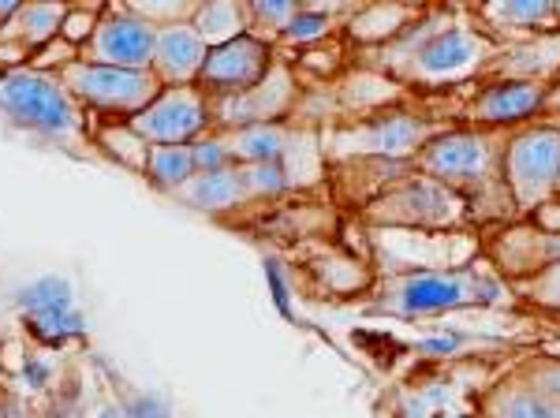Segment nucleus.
Returning a JSON list of instances; mask_svg holds the SVG:
<instances>
[{"mask_svg": "<svg viewBox=\"0 0 560 418\" xmlns=\"http://www.w3.org/2000/svg\"><path fill=\"white\" fill-rule=\"evenodd\" d=\"M493 303H501V280L478 269H408L382 280L374 295V311L393 317H430Z\"/></svg>", "mask_w": 560, "mask_h": 418, "instance_id": "f257e3e1", "label": "nucleus"}, {"mask_svg": "<svg viewBox=\"0 0 560 418\" xmlns=\"http://www.w3.org/2000/svg\"><path fill=\"white\" fill-rule=\"evenodd\" d=\"M400 57V71L422 83H453L464 79L490 57V42L482 38L471 26H453L441 20L433 31H415L411 45L396 49Z\"/></svg>", "mask_w": 560, "mask_h": 418, "instance_id": "f03ea898", "label": "nucleus"}, {"mask_svg": "<svg viewBox=\"0 0 560 418\" xmlns=\"http://www.w3.org/2000/svg\"><path fill=\"white\" fill-rule=\"evenodd\" d=\"M0 102L8 105L15 120L38 127L45 135H57V139L75 135L83 127L75 102L49 76H38V71H8L4 83H0Z\"/></svg>", "mask_w": 560, "mask_h": 418, "instance_id": "7ed1b4c3", "label": "nucleus"}, {"mask_svg": "<svg viewBox=\"0 0 560 418\" xmlns=\"http://www.w3.org/2000/svg\"><path fill=\"white\" fill-rule=\"evenodd\" d=\"M509 187L520 209L541 206L560 187V131L535 127L512 139L509 147Z\"/></svg>", "mask_w": 560, "mask_h": 418, "instance_id": "20e7f679", "label": "nucleus"}, {"mask_svg": "<svg viewBox=\"0 0 560 418\" xmlns=\"http://www.w3.org/2000/svg\"><path fill=\"white\" fill-rule=\"evenodd\" d=\"M65 83L75 90L83 102L97 108H116V113H147L158 102V83L153 71H128L105 68V63H71Z\"/></svg>", "mask_w": 560, "mask_h": 418, "instance_id": "39448f33", "label": "nucleus"}, {"mask_svg": "<svg viewBox=\"0 0 560 418\" xmlns=\"http://www.w3.org/2000/svg\"><path fill=\"white\" fill-rule=\"evenodd\" d=\"M490 418H560V362L538 359L497 385L486 399Z\"/></svg>", "mask_w": 560, "mask_h": 418, "instance_id": "423d86ee", "label": "nucleus"}, {"mask_svg": "<svg viewBox=\"0 0 560 418\" xmlns=\"http://www.w3.org/2000/svg\"><path fill=\"white\" fill-rule=\"evenodd\" d=\"M277 190H284V172L277 165H224L217 172H198L195 179L176 187V195L202 209H229L243 198L277 195Z\"/></svg>", "mask_w": 560, "mask_h": 418, "instance_id": "0eeeda50", "label": "nucleus"}, {"mask_svg": "<svg viewBox=\"0 0 560 418\" xmlns=\"http://www.w3.org/2000/svg\"><path fill=\"white\" fill-rule=\"evenodd\" d=\"M459 213H464V202L456 198V190L438 179H408L377 198L374 206L377 221L393 224H453Z\"/></svg>", "mask_w": 560, "mask_h": 418, "instance_id": "6e6552de", "label": "nucleus"}, {"mask_svg": "<svg viewBox=\"0 0 560 418\" xmlns=\"http://www.w3.org/2000/svg\"><path fill=\"white\" fill-rule=\"evenodd\" d=\"M153 49H158V26L139 12L108 15L94 26V38H90V57L102 60L105 68L142 71V63L153 60Z\"/></svg>", "mask_w": 560, "mask_h": 418, "instance_id": "1a4fd4ad", "label": "nucleus"}, {"mask_svg": "<svg viewBox=\"0 0 560 418\" xmlns=\"http://www.w3.org/2000/svg\"><path fill=\"white\" fill-rule=\"evenodd\" d=\"M490 161H493V142L486 135H467V131L441 135V139H433L419 150V169H427L445 187L482 179Z\"/></svg>", "mask_w": 560, "mask_h": 418, "instance_id": "9d476101", "label": "nucleus"}, {"mask_svg": "<svg viewBox=\"0 0 560 418\" xmlns=\"http://www.w3.org/2000/svg\"><path fill=\"white\" fill-rule=\"evenodd\" d=\"M202 124H206V105L191 86L168 90L147 113L135 116V131L142 139L161 142V147H184L191 135L202 131Z\"/></svg>", "mask_w": 560, "mask_h": 418, "instance_id": "9b49d317", "label": "nucleus"}, {"mask_svg": "<svg viewBox=\"0 0 560 418\" xmlns=\"http://www.w3.org/2000/svg\"><path fill=\"white\" fill-rule=\"evenodd\" d=\"M266 68H269V49L243 34V38L221 45V49H213L206 57L198 83L221 90V94H240V90H255L266 79Z\"/></svg>", "mask_w": 560, "mask_h": 418, "instance_id": "f8f14e48", "label": "nucleus"}, {"mask_svg": "<svg viewBox=\"0 0 560 418\" xmlns=\"http://www.w3.org/2000/svg\"><path fill=\"white\" fill-rule=\"evenodd\" d=\"M430 142V124L408 120V116H393V120H374L355 131H345L332 139L337 153H377V158H408Z\"/></svg>", "mask_w": 560, "mask_h": 418, "instance_id": "ddd939ff", "label": "nucleus"}, {"mask_svg": "<svg viewBox=\"0 0 560 418\" xmlns=\"http://www.w3.org/2000/svg\"><path fill=\"white\" fill-rule=\"evenodd\" d=\"M23 311L31 329L45 336V340H65V336H75L83 329V317L71 306V292L65 280L45 277L38 285H31L23 292Z\"/></svg>", "mask_w": 560, "mask_h": 418, "instance_id": "4468645a", "label": "nucleus"}, {"mask_svg": "<svg viewBox=\"0 0 560 418\" xmlns=\"http://www.w3.org/2000/svg\"><path fill=\"white\" fill-rule=\"evenodd\" d=\"M206 42L198 38L195 26L187 23H168L158 31V49H153V63H158V79L184 86L191 79L202 76L206 68Z\"/></svg>", "mask_w": 560, "mask_h": 418, "instance_id": "2eb2a0df", "label": "nucleus"}, {"mask_svg": "<svg viewBox=\"0 0 560 418\" xmlns=\"http://www.w3.org/2000/svg\"><path fill=\"white\" fill-rule=\"evenodd\" d=\"M546 86L530 83V79H512V83L490 86L478 94V102L467 108V116L478 124H509V120H523V116L538 113L546 105Z\"/></svg>", "mask_w": 560, "mask_h": 418, "instance_id": "dca6fc26", "label": "nucleus"}, {"mask_svg": "<svg viewBox=\"0 0 560 418\" xmlns=\"http://www.w3.org/2000/svg\"><path fill=\"white\" fill-rule=\"evenodd\" d=\"M288 102H292V79L277 68L261 79V86L247 90V94H240L236 102L224 105V120L243 124V127H258V124L273 120L277 113H284Z\"/></svg>", "mask_w": 560, "mask_h": 418, "instance_id": "f3484780", "label": "nucleus"}, {"mask_svg": "<svg viewBox=\"0 0 560 418\" xmlns=\"http://www.w3.org/2000/svg\"><path fill=\"white\" fill-rule=\"evenodd\" d=\"M221 142L229 150V158L243 161V165H277V158L288 147V135L269 124H258V127H240L236 135H229Z\"/></svg>", "mask_w": 560, "mask_h": 418, "instance_id": "a211bd4d", "label": "nucleus"}, {"mask_svg": "<svg viewBox=\"0 0 560 418\" xmlns=\"http://www.w3.org/2000/svg\"><path fill=\"white\" fill-rule=\"evenodd\" d=\"M243 26H247V15H243L236 4H206L195 12L198 38L206 45H217V49L243 38Z\"/></svg>", "mask_w": 560, "mask_h": 418, "instance_id": "6ab92c4d", "label": "nucleus"}, {"mask_svg": "<svg viewBox=\"0 0 560 418\" xmlns=\"http://www.w3.org/2000/svg\"><path fill=\"white\" fill-rule=\"evenodd\" d=\"M150 172L161 187H184L198 176L195 147H158L150 153Z\"/></svg>", "mask_w": 560, "mask_h": 418, "instance_id": "aec40b11", "label": "nucleus"}, {"mask_svg": "<svg viewBox=\"0 0 560 418\" xmlns=\"http://www.w3.org/2000/svg\"><path fill=\"white\" fill-rule=\"evenodd\" d=\"M486 15L501 26H549L560 20L557 4H546V0H509V4H490Z\"/></svg>", "mask_w": 560, "mask_h": 418, "instance_id": "412c9836", "label": "nucleus"}, {"mask_svg": "<svg viewBox=\"0 0 560 418\" xmlns=\"http://www.w3.org/2000/svg\"><path fill=\"white\" fill-rule=\"evenodd\" d=\"M65 20H68V12L60 4H31V8H20V15H15L23 38L31 42V45L49 42L52 34L65 26Z\"/></svg>", "mask_w": 560, "mask_h": 418, "instance_id": "4be33fe9", "label": "nucleus"}, {"mask_svg": "<svg viewBox=\"0 0 560 418\" xmlns=\"http://www.w3.org/2000/svg\"><path fill=\"white\" fill-rule=\"evenodd\" d=\"M408 15H411L408 8H366V12L351 23V31H355V38H363V42L388 38V34L400 31V23L408 20Z\"/></svg>", "mask_w": 560, "mask_h": 418, "instance_id": "5701e85b", "label": "nucleus"}, {"mask_svg": "<svg viewBox=\"0 0 560 418\" xmlns=\"http://www.w3.org/2000/svg\"><path fill=\"white\" fill-rule=\"evenodd\" d=\"M520 292L530 295V299H538L541 306H553V311H560V262H549V266H541L535 277L523 280Z\"/></svg>", "mask_w": 560, "mask_h": 418, "instance_id": "b1692460", "label": "nucleus"}, {"mask_svg": "<svg viewBox=\"0 0 560 418\" xmlns=\"http://www.w3.org/2000/svg\"><path fill=\"white\" fill-rule=\"evenodd\" d=\"M325 31H329V20H325V15H306V12H300L292 23L284 26V34H288V38H292V42L322 38Z\"/></svg>", "mask_w": 560, "mask_h": 418, "instance_id": "393cba45", "label": "nucleus"}, {"mask_svg": "<svg viewBox=\"0 0 560 418\" xmlns=\"http://www.w3.org/2000/svg\"><path fill=\"white\" fill-rule=\"evenodd\" d=\"M255 15L261 23H280V26H288L300 15V8L295 4H284V0H269V4H258L255 8Z\"/></svg>", "mask_w": 560, "mask_h": 418, "instance_id": "a878e982", "label": "nucleus"}, {"mask_svg": "<svg viewBox=\"0 0 560 418\" xmlns=\"http://www.w3.org/2000/svg\"><path fill=\"white\" fill-rule=\"evenodd\" d=\"M94 418H131V411H124V407H102Z\"/></svg>", "mask_w": 560, "mask_h": 418, "instance_id": "bb28decb", "label": "nucleus"}, {"mask_svg": "<svg viewBox=\"0 0 560 418\" xmlns=\"http://www.w3.org/2000/svg\"><path fill=\"white\" fill-rule=\"evenodd\" d=\"M546 105H549V108H560V86L553 90V94L546 97Z\"/></svg>", "mask_w": 560, "mask_h": 418, "instance_id": "cd10ccee", "label": "nucleus"}, {"mask_svg": "<svg viewBox=\"0 0 560 418\" xmlns=\"http://www.w3.org/2000/svg\"><path fill=\"white\" fill-rule=\"evenodd\" d=\"M0 418H4V407H0Z\"/></svg>", "mask_w": 560, "mask_h": 418, "instance_id": "c85d7f7f", "label": "nucleus"}, {"mask_svg": "<svg viewBox=\"0 0 560 418\" xmlns=\"http://www.w3.org/2000/svg\"><path fill=\"white\" fill-rule=\"evenodd\" d=\"M557 15H560V4H557Z\"/></svg>", "mask_w": 560, "mask_h": 418, "instance_id": "c756f323", "label": "nucleus"}]
</instances>
